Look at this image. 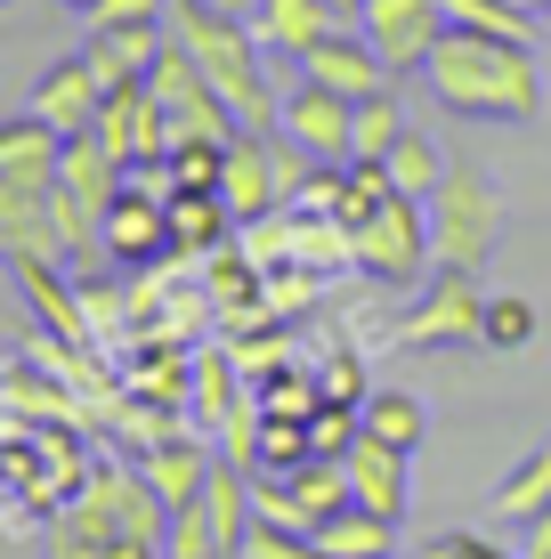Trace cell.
Here are the masks:
<instances>
[{
  "instance_id": "5bb4252c",
  "label": "cell",
  "mask_w": 551,
  "mask_h": 559,
  "mask_svg": "<svg viewBox=\"0 0 551 559\" xmlns=\"http://www.w3.org/2000/svg\"><path fill=\"white\" fill-rule=\"evenodd\" d=\"M146 478L163 487V503H203V487H212V447H203V430H170L146 447Z\"/></svg>"
},
{
  "instance_id": "4fadbf2b",
  "label": "cell",
  "mask_w": 551,
  "mask_h": 559,
  "mask_svg": "<svg viewBox=\"0 0 551 559\" xmlns=\"http://www.w3.org/2000/svg\"><path fill=\"white\" fill-rule=\"evenodd\" d=\"M227 227H243V219H236V203H227L219 187H170V252L179 260L227 252Z\"/></svg>"
},
{
  "instance_id": "3957f363",
  "label": "cell",
  "mask_w": 551,
  "mask_h": 559,
  "mask_svg": "<svg viewBox=\"0 0 551 559\" xmlns=\"http://www.w3.org/2000/svg\"><path fill=\"white\" fill-rule=\"evenodd\" d=\"M340 243H349V260L366 267L373 284H422L430 267H439V243H430V203H422V195H397V187H390V195L373 203Z\"/></svg>"
},
{
  "instance_id": "44dd1931",
  "label": "cell",
  "mask_w": 551,
  "mask_h": 559,
  "mask_svg": "<svg viewBox=\"0 0 551 559\" xmlns=\"http://www.w3.org/2000/svg\"><path fill=\"white\" fill-rule=\"evenodd\" d=\"M397 139H406V106H397V90L357 98V154H349V163H390Z\"/></svg>"
},
{
  "instance_id": "ffe728a7",
  "label": "cell",
  "mask_w": 551,
  "mask_h": 559,
  "mask_svg": "<svg viewBox=\"0 0 551 559\" xmlns=\"http://www.w3.org/2000/svg\"><path fill=\"white\" fill-rule=\"evenodd\" d=\"M390 187H397V195H439V179H446V154H439V139H422V130H406V139H397L390 146Z\"/></svg>"
},
{
  "instance_id": "7402d4cb",
  "label": "cell",
  "mask_w": 551,
  "mask_h": 559,
  "mask_svg": "<svg viewBox=\"0 0 551 559\" xmlns=\"http://www.w3.org/2000/svg\"><path fill=\"white\" fill-rule=\"evenodd\" d=\"M170 187H219L227 179V139H203V130H179L170 139Z\"/></svg>"
},
{
  "instance_id": "8fae6325",
  "label": "cell",
  "mask_w": 551,
  "mask_h": 559,
  "mask_svg": "<svg viewBox=\"0 0 551 559\" xmlns=\"http://www.w3.org/2000/svg\"><path fill=\"white\" fill-rule=\"evenodd\" d=\"M33 114H49L57 130H98V106H106V82H98V66H89V49H73V57H57V66L33 82Z\"/></svg>"
},
{
  "instance_id": "5b68a950",
  "label": "cell",
  "mask_w": 551,
  "mask_h": 559,
  "mask_svg": "<svg viewBox=\"0 0 551 559\" xmlns=\"http://www.w3.org/2000/svg\"><path fill=\"white\" fill-rule=\"evenodd\" d=\"M155 179H170V170H130V187L106 211V260L113 267H146L170 252V187H155Z\"/></svg>"
},
{
  "instance_id": "ba28073f",
  "label": "cell",
  "mask_w": 551,
  "mask_h": 559,
  "mask_svg": "<svg viewBox=\"0 0 551 559\" xmlns=\"http://www.w3.org/2000/svg\"><path fill=\"white\" fill-rule=\"evenodd\" d=\"M65 179V130L49 114H9L0 122V195H49Z\"/></svg>"
},
{
  "instance_id": "d6986e66",
  "label": "cell",
  "mask_w": 551,
  "mask_h": 559,
  "mask_svg": "<svg viewBox=\"0 0 551 559\" xmlns=\"http://www.w3.org/2000/svg\"><path fill=\"white\" fill-rule=\"evenodd\" d=\"M366 430L414 454V447H422V438H430V406H422V397H414V390H373V397H366Z\"/></svg>"
},
{
  "instance_id": "9a60e30c",
  "label": "cell",
  "mask_w": 551,
  "mask_h": 559,
  "mask_svg": "<svg viewBox=\"0 0 551 559\" xmlns=\"http://www.w3.org/2000/svg\"><path fill=\"white\" fill-rule=\"evenodd\" d=\"M252 25H260V41H268V57H292V66H300V57L340 25V9H333V0H260Z\"/></svg>"
},
{
  "instance_id": "836d02e7",
  "label": "cell",
  "mask_w": 551,
  "mask_h": 559,
  "mask_svg": "<svg viewBox=\"0 0 551 559\" xmlns=\"http://www.w3.org/2000/svg\"><path fill=\"white\" fill-rule=\"evenodd\" d=\"M57 9H89V0H57Z\"/></svg>"
},
{
  "instance_id": "30bf717a",
  "label": "cell",
  "mask_w": 551,
  "mask_h": 559,
  "mask_svg": "<svg viewBox=\"0 0 551 559\" xmlns=\"http://www.w3.org/2000/svg\"><path fill=\"white\" fill-rule=\"evenodd\" d=\"M300 73H309V82H325V90H340V98H373V90H397V66L366 41V25H333L325 41L300 57Z\"/></svg>"
},
{
  "instance_id": "6da1fadb",
  "label": "cell",
  "mask_w": 551,
  "mask_h": 559,
  "mask_svg": "<svg viewBox=\"0 0 551 559\" xmlns=\"http://www.w3.org/2000/svg\"><path fill=\"white\" fill-rule=\"evenodd\" d=\"M422 82H430V98L446 114H463V122H536L543 114L536 41H503V33L446 25V41L430 49Z\"/></svg>"
},
{
  "instance_id": "4316f807",
  "label": "cell",
  "mask_w": 551,
  "mask_h": 559,
  "mask_svg": "<svg viewBox=\"0 0 551 559\" xmlns=\"http://www.w3.org/2000/svg\"><path fill=\"white\" fill-rule=\"evenodd\" d=\"M163 559H219V544H212V511H203V503H179V511H170Z\"/></svg>"
},
{
  "instance_id": "603a6c76",
  "label": "cell",
  "mask_w": 551,
  "mask_h": 559,
  "mask_svg": "<svg viewBox=\"0 0 551 559\" xmlns=\"http://www.w3.org/2000/svg\"><path fill=\"white\" fill-rule=\"evenodd\" d=\"M536 324H543V317H536V300L495 293V300H487V333H479V341H487V349H503V357H519L527 341H536Z\"/></svg>"
},
{
  "instance_id": "e0dca14e",
  "label": "cell",
  "mask_w": 551,
  "mask_h": 559,
  "mask_svg": "<svg viewBox=\"0 0 551 559\" xmlns=\"http://www.w3.org/2000/svg\"><path fill=\"white\" fill-rule=\"evenodd\" d=\"M316 544H325V559H397V519L366 511V503H340L316 527Z\"/></svg>"
},
{
  "instance_id": "1f68e13d",
  "label": "cell",
  "mask_w": 551,
  "mask_h": 559,
  "mask_svg": "<svg viewBox=\"0 0 551 559\" xmlns=\"http://www.w3.org/2000/svg\"><path fill=\"white\" fill-rule=\"evenodd\" d=\"M527 16H543V25H551V0H527Z\"/></svg>"
},
{
  "instance_id": "83f0119b",
  "label": "cell",
  "mask_w": 551,
  "mask_h": 559,
  "mask_svg": "<svg viewBox=\"0 0 551 559\" xmlns=\"http://www.w3.org/2000/svg\"><path fill=\"white\" fill-rule=\"evenodd\" d=\"M89 33H130V25H170V0H89Z\"/></svg>"
},
{
  "instance_id": "52a82bcc",
  "label": "cell",
  "mask_w": 551,
  "mask_h": 559,
  "mask_svg": "<svg viewBox=\"0 0 551 559\" xmlns=\"http://www.w3.org/2000/svg\"><path fill=\"white\" fill-rule=\"evenodd\" d=\"M357 25H366V41L390 57L397 73H422L430 66V49L446 41V0H366L357 9Z\"/></svg>"
},
{
  "instance_id": "484cf974",
  "label": "cell",
  "mask_w": 551,
  "mask_h": 559,
  "mask_svg": "<svg viewBox=\"0 0 551 559\" xmlns=\"http://www.w3.org/2000/svg\"><path fill=\"white\" fill-rule=\"evenodd\" d=\"M414 559H527V551H511V544H495V535H479V527H439V535H422Z\"/></svg>"
},
{
  "instance_id": "7c38bea8",
  "label": "cell",
  "mask_w": 551,
  "mask_h": 559,
  "mask_svg": "<svg viewBox=\"0 0 551 559\" xmlns=\"http://www.w3.org/2000/svg\"><path fill=\"white\" fill-rule=\"evenodd\" d=\"M340 462H349V487H357V503H366V511L406 519V503H414V454H406V447H390V438L366 430Z\"/></svg>"
},
{
  "instance_id": "f1b7e54d",
  "label": "cell",
  "mask_w": 551,
  "mask_h": 559,
  "mask_svg": "<svg viewBox=\"0 0 551 559\" xmlns=\"http://www.w3.org/2000/svg\"><path fill=\"white\" fill-rule=\"evenodd\" d=\"M243 559H325V544H316V535H300V527H276V519H252Z\"/></svg>"
},
{
  "instance_id": "2e32d148",
  "label": "cell",
  "mask_w": 551,
  "mask_h": 559,
  "mask_svg": "<svg viewBox=\"0 0 551 559\" xmlns=\"http://www.w3.org/2000/svg\"><path fill=\"white\" fill-rule=\"evenodd\" d=\"M170 41V25H130V33H89V66L106 90H130L155 73V49Z\"/></svg>"
},
{
  "instance_id": "cb8c5ba5",
  "label": "cell",
  "mask_w": 551,
  "mask_h": 559,
  "mask_svg": "<svg viewBox=\"0 0 551 559\" xmlns=\"http://www.w3.org/2000/svg\"><path fill=\"white\" fill-rule=\"evenodd\" d=\"M9 414H16V421H33V414H49V421H73V397H65V390H49V381L33 373L25 357H16V365H9Z\"/></svg>"
},
{
  "instance_id": "d6a6232c",
  "label": "cell",
  "mask_w": 551,
  "mask_h": 559,
  "mask_svg": "<svg viewBox=\"0 0 551 559\" xmlns=\"http://www.w3.org/2000/svg\"><path fill=\"white\" fill-rule=\"evenodd\" d=\"M333 9H340V16H357V9H366V0H333Z\"/></svg>"
},
{
  "instance_id": "277c9868",
  "label": "cell",
  "mask_w": 551,
  "mask_h": 559,
  "mask_svg": "<svg viewBox=\"0 0 551 559\" xmlns=\"http://www.w3.org/2000/svg\"><path fill=\"white\" fill-rule=\"evenodd\" d=\"M487 300H495V293H479L470 267H430L390 341H397V349H463V341L487 333Z\"/></svg>"
},
{
  "instance_id": "f546056e",
  "label": "cell",
  "mask_w": 551,
  "mask_h": 559,
  "mask_svg": "<svg viewBox=\"0 0 551 559\" xmlns=\"http://www.w3.org/2000/svg\"><path fill=\"white\" fill-rule=\"evenodd\" d=\"M316 381H325V397H349V406H366V365H357L349 349H340V357H325V365H316Z\"/></svg>"
},
{
  "instance_id": "ac0fdd59",
  "label": "cell",
  "mask_w": 551,
  "mask_h": 559,
  "mask_svg": "<svg viewBox=\"0 0 551 559\" xmlns=\"http://www.w3.org/2000/svg\"><path fill=\"white\" fill-rule=\"evenodd\" d=\"M543 503H551V438L519 462V471H503V487H495V503H487V511H495L503 527H519V519H536Z\"/></svg>"
},
{
  "instance_id": "d4e9b609",
  "label": "cell",
  "mask_w": 551,
  "mask_h": 559,
  "mask_svg": "<svg viewBox=\"0 0 551 559\" xmlns=\"http://www.w3.org/2000/svg\"><path fill=\"white\" fill-rule=\"evenodd\" d=\"M316 406H325V381H316V373H292V365H284V373H268V390H260V414L309 421Z\"/></svg>"
},
{
  "instance_id": "9c48e42d",
  "label": "cell",
  "mask_w": 551,
  "mask_h": 559,
  "mask_svg": "<svg viewBox=\"0 0 551 559\" xmlns=\"http://www.w3.org/2000/svg\"><path fill=\"white\" fill-rule=\"evenodd\" d=\"M284 139L309 154V163H349L357 154V98H340V90L300 73V90L284 98Z\"/></svg>"
},
{
  "instance_id": "7a4b0ae2",
  "label": "cell",
  "mask_w": 551,
  "mask_h": 559,
  "mask_svg": "<svg viewBox=\"0 0 551 559\" xmlns=\"http://www.w3.org/2000/svg\"><path fill=\"white\" fill-rule=\"evenodd\" d=\"M503 227H511L503 187L487 179L479 163L454 154L446 179H439V195H430V243H439V267H470V276H479V267L503 252Z\"/></svg>"
},
{
  "instance_id": "4dcf8cb0",
  "label": "cell",
  "mask_w": 551,
  "mask_h": 559,
  "mask_svg": "<svg viewBox=\"0 0 551 559\" xmlns=\"http://www.w3.org/2000/svg\"><path fill=\"white\" fill-rule=\"evenodd\" d=\"M519 551H527V559H551V503H543L536 519H519Z\"/></svg>"
},
{
  "instance_id": "8992f818",
  "label": "cell",
  "mask_w": 551,
  "mask_h": 559,
  "mask_svg": "<svg viewBox=\"0 0 551 559\" xmlns=\"http://www.w3.org/2000/svg\"><path fill=\"white\" fill-rule=\"evenodd\" d=\"M98 139L113 146V163H122V170H163V163H170V139H179V122L163 114V98H155L146 82H130V90H106Z\"/></svg>"
}]
</instances>
